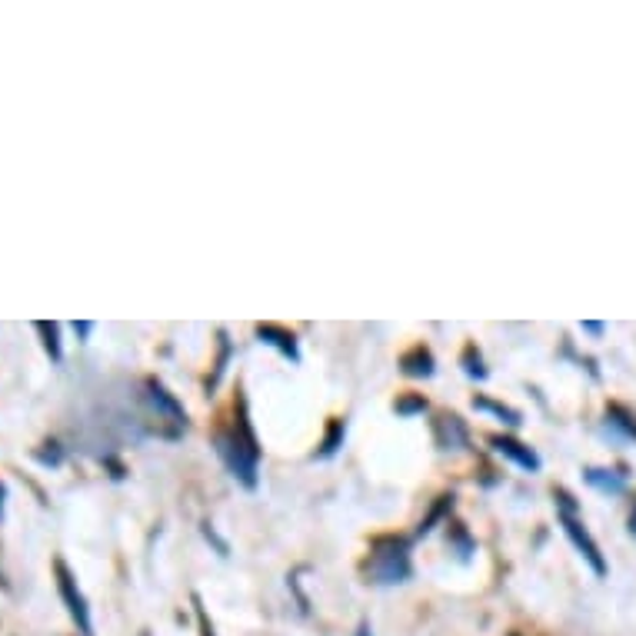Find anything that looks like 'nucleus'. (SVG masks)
I'll list each match as a JSON object with an SVG mask.
<instances>
[{"label": "nucleus", "instance_id": "1", "mask_svg": "<svg viewBox=\"0 0 636 636\" xmlns=\"http://www.w3.org/2000/svg\"><path fill=\"white\" fill-rule=\"evenodd\" d=\"M213 443H217V453L224 457V463L230 467L234 477H240L247 486L257 484L260 447H257V440H254V430H250V424L244 420V417L236 420L234 430H220V434L213 436Z\"/></svg>", "mask_w": 636, "mask_h": 636}, {"label": "nucleus", "instance_id": "2", "mask_svg": "<svg viewBox=\"0 0 636 636\" xmlns=\"http://www.w3.org/2000/svg\"><path fill=\"white\" fill-rule=\"evenodd\" d=\"M556 507H560V523H563L566 537L573 540V546H577L580 554L587 556L593 573H597V577H606V560H603L600 546H597V540L587 533V527L577 520V500L566 494V490H556Z\"/></svg>", "mask_w": 636, "mask_h": 636}, {"label": "nucleus", "instance_id": "3", "mask_svg": "<svg viewBox=\"0 0 636 636\" xmlns=\"http://www.w3.org/2000/svg\"><path fill=\"white\" fill-rule=\"evenodd\" d=\"M366 573L377 580V583H400V580L410 577V556H407V543L397 540H380L370 563H366Z\"/></svg>", "mask_w": 636, "mask_h": 636}, {"label": "nucleus", "instance_id": "4", "mask_svg": "<svg viewBox=\"0 0 636 636\" xmlns=\"http://www.w3.org/2000/svg\"><path fill=\"white\" fill-rule=\"evenodd\" d=\"M54 570H57V589H60V597H64V603H67V613L73 616V623H77L81 636H94L90 610H87V600H83V593L77 589V580H73V573L67 570V563H64V560H57V563H54Z\"/></svg>", "mask_w": 636, "mask_h": 636}, {"label": "nucleus", "instance_id": "5", "mask_svg": "<svg viewBox=\"0 0 636 636\" xmlns=\"http://www.w3.org/2000/svg\"><path fill=\"white\" fill-rule=\"evenodd\" d=\"M467 440H470V436H467V426H463L460 417L450 413V417H440V420H436V443L443 450H463Z\"/></svg>", "mask_w": 636, "mask_h": 636}, {"label": "nucleus", "instance_id": "6", "mask_svg": "<svg viewBox=\"0 0 636 636\" xmlns=\"http://www.w3.org/2000/svg\"><path fill=\"white\" fill-rule=\"evenodd\" d=\"M490 443H494V447L500 450L503 457H510L513 463H520L523 470H540V457H537L530 447H523L520 440H510V436H494Z\"/></svg>", "mask_w": 636, "mask_h": 636}, {"label": "nucleus", "instance_id": "7", "mask_svg": "<svg viewBox=\"0 0 636 636\" xmlns=\"http://www.w3.org/2000/svg\"><path fill=\"white\" fill-rule=\"evenodd\" d=\"M583 480L589 486H597L600 494H610V496H620L626 490V473L623 470H603V467H589L583 473Z\"/></svg>", "mask_w": 636, "mask_h": 636}, {"label": "nucleus", "instance_id": "8", "mask_svg": "<svg viewBox=\"0 0 636 636\" xmlns=\"http://www.w3.org/2000/svg\"><path fill=\"white\" fill-rule=\"evenodd\" d=\"M257 337L263 343H271V347H277L283 357H290V360H297V337L290 331H283V327H277V323H263V327H257Z\"/></svg>", "mask_w": 636, "mask_h": 636}, {"label": "nucleus", "instance_id": "9", "mask_svg": "<svg viewBox=\"0 0 636 636\" xmlns=\"http://www.w3.org/2000/svg\"><path fill=\"white\" fill-rule=\"evenodd\" d=\"M147 390H150L147 397H150V403L157 407V413H167L174 424H184V420H187V417H184V407H180V403L174 400V397H170V393H167V390L160 387L157 380H150V383H147Z\"/></svg>", "mask_w": 636, "mask_h": 636}, {"label": "nucleus", "instance_id": "10", "mask_svg": "<svg viewBox=\"0 0 636 636\" xmlns=\"http://www.w3.org/2000/svg\"><path fill=\"white\" fill-rule=\"evenodd\" d=\"M606 426H610V430H620L626 440H633L636 443V417L626 410V407L610 403V407H606Z\"/></svg>", "mask_w": 636, "mask_h": 636}, {"label": "nucleus", "instance_id": "11", "mask_svg": "<svg viewBox=\"0 0 636 636\" xmlns=\"http://www.w3.org/2000/svg\"><path fill=\"white\" fill-rule=\"evenodd\" d=\"M403 374H410V377H430L434 374V357L426 347H413L410 354L403 357Z\"/></svg>", "mask_w": 636, "mask_h": 636}, {"label": "nucleus", "instance_id": "12", "mask_svg": "<svg viewBox=\"0 0 636 636\" xmlns=\"http://www.w3.org/2000/svg\"><path fill=\"white\" fill-rule=\"evenodd\" d=\"M34 327H37V333L44 337V350H47V357L54 360V364H60V360H64V350H60V327L57 323H47V320H37Z\"/></svg>", "mask_w": 636, "mask_h": 636}, {"label": "nucleus", "instance_id": "13", "mask_svg": "<svg viewBox=\"0 0 636 636\" xmlns=\"http://www.w3.org/2000/svg\"><path fill=\"white\" fill-rule=\"evenodd\" d=\"M473 407H480V410H494L496 417H503V424H510V426L520 424L517 410H507V407H500V403H494V400H473Z\"/></svg>", "mask_w": 636, "mask_h": 636}, {"label": "nucleus", "instance_id": "14", "mask_svg": "<svg viewBox=\"0 0 636 636\" xmlns=\"http://www.w3.org/2000/svg\"><path fill=\"white\" fill-rule=\"evenodd\" d=\"M340 440H343V424H340V420H333L331 434H327V440H323V450H320V457H331V453H337Z\"/></svg>", "mask_w": 636, "mask_h": 636}, {"label": "nucleus", "instance_id": "15", "mask_svg": "<svg viewBox=\"0 0 636 636\" xmlns=\"http://www.w3.org/2000/svg\"><path fill=\"white\" fill-rule=\"evenodd\" d=\"M463 370H467V374H470V377H480L484 380L486 377V370H484V364H480V354H477V350H473V347H467V354H463Z\"/></svg>", "mask_w": 636, "mask_h": 636}, {"label": "nucleus", "instance_id": "16", "mask_svg": "<svg viewBox=\"0 0 636 636\" xmlns=\"http://www.w3.org/2000/svg\"><path fill=\"white\" fill-rule=\"evenodd\" d=\"M397 410L400 413H413V410H426V403L420 397H413V400H400L397 403Z\"/></svg>", "mask_w": 636, "mask_h": 636}, {"label": "nucleus", "instance_id": "17", "mask_svg": "<svg viewBox=\"0 0 636 636\" xmlns=\"http://www.w3.org/2000/svg\"><path fill=\"white\" fill-rule=\"evenodd\" d=\"M90 331H94V323H87V320H83V323H73V333H77V337H87Z\"/></svg>", "mask_w": 636, "mask_h": 636}, {"label": "nucleus", "instance_id": "18", "mask_svg": "<svg viewBox=\"0 0 636 636\" xmlns=\"http://www.w3.org/2000/svg\"><path fill=\"white\" fill-rule=\"evenodd\" d=\"M583 331H587V333H597V337H600V333H603V323H597V320H587V323H583Z\"/></svg>", "mask_w": 636, "mask_h": 636}, {"label": "nucleus", "instance_id": "19", "mask_svg": "<svg viewBox=\"0 0 636 636\" xmlns=\"http://www.w3.org/2000/svg\"><path fill=\"white\" fill-rule=\"evenodd\" d=\"M4 507H7V486L0 480V520H4Z\"/></svg>", "mask_w": 636, "mask_h": 636}, {"label": "nucleus", "instance_id": "20", "mask_svg": "<svg viewBox=\"0 0 636 636\" xmlns=\"http://www.w3.org/2000/svg\"><path fill=\"white\" fill-rule=\"evenodd\" d=\"M201 623H203V636H213V630H211V623H207V616H203V610H201Z\"/></svg>", "mask_w": 636, "mask_h": 636}]
</instances>
